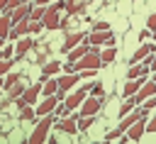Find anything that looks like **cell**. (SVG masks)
Segmentation results:
<instances>
[{
	"instance_id": "1",
	"label": "cell",
	"mask_w": 156,
	"mask_h": 144,
	"mask_svg": "<svg viewBox=\"0 0 156 144\" xmlns=\"http://www.w3.org/2000/svg\"><path fill=\"white\" fill-rule=\"evenodd\" d=\"M73 63H76V71H85V68H100V66H102V56H100V49H98L95 44H90V51H88L83 59L73 61Z\"/></svg>"
},
{
	"instance_id": "2",
	"label": "cell",
	"mask_w": 156,
	"mask_h": 144,
	"mask_svg": "<svg viewBox=\"0 0 156 144\" xmlns=\"http://www.w3.org/2000/svg\"><path fill=\"white\" fill-rule=\"evenodd\" d=\"M54 122H56V117H54V115H44V117H41V122L37 124V129L29 134V142H32V144L44 142V139H46V132H49V127H51Z\"/></svg>"
},
{
	"instance_id": "3",
	"label": "cell",
	"mask_w": 156,
	"mask_h": 144,
	"mask_svg": "<svg viewBox=\"0 0 156 144\" xmlns=\"http://www.w3.org/2000/svg\"><path fill=\"white\" fill-rule=\"evenodd\" d=\"M88 41L95 44V46H100V44L115 46V32H110V29H93L90 37H88Z\"/></svg>"
},
{
	"instance_id": "4",
	"label": "cell",
	"mask_w": 156,
	"mask_h": 144,
	"mask_svg": "<svg viewBox=\"0 0 156 144\" xmlns=\"http://www.w3.org/2000/svg\"><path fill=\"white\" fill-rule=\"evenodd\" d=\"M100 103H102V98H95V95L85 98V100H83V105H80V110H78V115H73V117H76V120H78V117H83V115L95 117V115L100 112Z\"/></svg>"
},
{
	"instance_id": "5",
	"label": "cell",
	"mask_w": 156,
	"mask_h": 144,
	"mask_svg": "<svg viewBox=\"0 0 156 144\" xmlns=\"http://www.w3.org/2000/svg\"><path fill=\"white\" fill-rule=\"evenodd\" d=\"M88 93H90V85H83L80 90H76V93H71V95L66 98V105H68L71 110H76V107H80V105H83V100L88 98Z\"/></svg>"
},
{
	"instance_id": "6",
	"label": "cell",
	"mask_w": 156,
	"mask_h": 144,
	"mask_svg": "<svg viewBox=\"0 0 156 144\" xmlns=\"http://www.w3.org/2000/svg\"><path fill=\"white\" fill-rule=\"evenodd\" d=\"M151 54H156V44H141L134 54H132V59H129V66L132 63H139V61H144L146 56H151Z\"/></svg>"
},
{
	"instance_id": "7",
	"label": "cell",
	"mask_w": 156,
	"mask_h": 144,
	"mask_svg": "<svg viewBox=\"0 0 156 144\" xmlns=\"http://www.w3.org/2000/svg\"><path fill=\"white\" fill-rule=\"evenodd\" d=\"M144 132H146V117H139V120L127 129V137H129L132 142H139V139L144 137Z\"/></svg>"
},
{
	"instance_id": "8",
	"label": "cell",
	"mask_w": 156,
	"mask_h": 144,
	"mask_svg": "<svg viewBox=\"0 0 156 144\" xmlns=\"http://www.w3.org/2000/svg\"><path fill=\"white\" fill-rule=\"evenodd\" d=\"M151 95H156V81L151 78V81H146L139 90H136V95H134V100H136V105L139 103H144L146 98H151Z\"/></svg>"
},
{
	"instance_id": "9",
	"label": "cell",
	"mask_w": 156,
	"mask_h": 144,
	"mask_svg": "<svg viewBox=\"0 0 156 144\" xmlns=\"http://www.w3.org/2000/svg\"><path fill=\"white\" fill-rule=\"evenodd\" d=\"M61 100H58V95H46V100L37 107V115L39 117H44V115H51L54 110H56V105H58Z\"/></svg>"
},
{
	"instance_id": "10",
	"label": "cell",
	"mask_w": 156,
	"mask_h": 144,
	"mask_svg": "<svg viewBox=\"0 0 156 144\" xmlns=\"http://www.w3.org/2000/svg\"><path fill=\"white\" fill-rule=\"evenodd\" d=\"M144 78H146V76H139V78H129V81L124 83V88H122V95H124V98H132V95H136V90L144 85Z\"/></svg>"
},
{
	"instance_id": "11",
	"label": "cell",
	"mask_w": 156,
	"mask_h": 144,
	"mask_svg": "<svg viewBox=\"0 0 156 144\" xmlns=\"http://www.w3.org/2000/svg\"><path fill=\"white\" fill-rule=\"evenodd\" d=\"M29 15H32V5L29 2H20L15 7V12H12V24H17L22 20H29Z\"/></svg>"
},
{
	"instance_id": "12",
	"label": "cell",
	"mask_w": 156,
	"mask_h": 144,
	"mask_svg": "<svg viewBox=\"0 0 156 144\" xmlns=\"http://www.w3.org/2000/svg\"><path fill=\"white\" fill-rule=\"evenodd\" d=\"M80 41H85V34L83 32H68V37H66V41H63V46H61V51H71L73 46H78Z\"/></svg>"
},
{
	"instance_id": "13",
	"label": "cell",
	"mask_w": 156,
	"mask_h": 144,
	"mask_svg": "<svg viewBox=\"0 0 156 144\" xmlns=\"http://www.w3.org/2000/svg\"><path fill=\"white\" fill-rule=\"evenodd\" d=\"M139 117H146V115H144L141 110H139V112H136V110H132V112H127V115H124V117L119 120V124H117V127H119L122 132H127V129H129V127H132V124H134V122H136Z\"/></svg>"
},
{
	"instance_id": "14",
	"label": "cell",
	"mask_w": 156,
	"mask_h": 144,
	"mask_svg": "<svg viewBox=\"0 0 156 144\" xmlns=\"http://www.w3.org/2000/svg\"><path fill=\"white\" fill-rule=\"evenodd\" d=\"M44 29H58L61 27V20H58V12L56 10H49L46 7V15H44Z\"/></svg>"
},
{
	"instance_id": "15",
	"label": "cell",
	"mask_w": 156,
	"mask_h": 144,
	"mask_svg": "<svg viewBox=\"0 0 156 144\" xmlns=\"http://www.w3.org/2000/svg\"><path fill=\"white\" fill-rule=\"evenodd\" d=\"M29 32V20H22V22H17V24H12V29H10V34H7V39H20V37H24Z\"/></svg>"
},
{
	"instance_id": "16",
	"label": "cell",
	"mask_w": 156,
	"mask_h": 144,
	"mask_svg": "<svg viewBox=\"0 0 156 144\" xmlns=\"http://www.w3.org/2000/svg\"><path fill=\"white\" fill-rule=\"evenodd\" d=\"M58 129H63L66 134H76L80 127H78V120L76 117H61L58 120Z\"/></svg>"
},
{
	"instance_id": "17",
	"label": "cell",
	"mask_w": 156,
	"mask_h": 144,
	"mask_svg": "<svg viewBox=\"0 0 156 144\" xmlns=\"http://www.w3.org/2000/svg\"><path fill=\"white\" fill-rule=\"evenodd\" d=\"M34 46V41L32 39H27V37H20L17 39V46H15V56L17 59H22V56H27V51Z\"/></svg>"
},
{
	"instance_id": "18",
	"label": "cell",
	"mask_w": 156,
	"mask_h": 144,
	"mask_svg": "<svg viewBox=\"0 0 156 144\" xmlns=\"http://www.w3.org/2000/svg\"><path fill=\"white\" fill-rule=\"evenodd\" d=\"M76 83H78V73H66V76L58 78V90H68V88H73Z\"/></svg>"
},
{
	"instance_id": "19",
	"label": "cell",
	"mask_w": 156,
	"mask_h": 144,
	"mask_svg": "<svg viewBox=\"0 0 156 144\" xmlns=\"http://www.w3.org/2000/svg\"><path fill=\"white\" fill-rule=\"evenodd\" d=\"M39 93H41V85L37 83V85H32V88H27V90L22 93V100H24L27 105H32V103H34V100L39 98Z\"/></svg>"
},
{
	"instance_id": "20",
	"label": "cell",
	"mask_w": 156,
	"mask_h": 144,
	"mask_svg": "<svg viewBox=\"0 0 156 144\" xmlns=\"http://www.w3.org/2000/svg\"><path fill=\"white\" fill-rule=\"evenodd\" d=\"M10 29H12V15H5V12H0V37H5V39H7Z\"/></svg>"
},
{
	"instance_id": "21",
	"label": "cell",
	"mask_w": 156,
	"mask_h": 144,
	"mask_svg": "<svg viewBox=\"0 0 156 144\" xmlns=\"http://www.w3.org/2000/svg\"><path fill=\"white\" fill-rule=\"evenodd\" d=\"M63 66L58 63V61H49L46 66H44V71H41V78H46V76H54V73H58Z\"/></svg>"
},
{
	"instance_id": "22",
	"label": "cell",
	"mask_w": 156,
	"mask_h": 144,
	"mask_svg": "<svg viewBox=\"0 0 156 144\" xmlns=\"http://www.w3.org/2000/svg\"><path fill=\"white\" fill-rule=\"evenodd\" d=\"M58 93V81H46L41 85V95H56Z\"/></svg>"
},
{
	"instance_id": "23",
	"label": "cell",
	"mask_w": 156,
	"mask_h": 144,
	"mask_svg": "<svg viewBox=\"0 0 156 144\" xmlns=\"http://www.w3.org/2000/svg\"><path fill=\"white\" fill-rule=\"evenodd\" d=\"M134 107H136V100H134V95H132V98H127V100L122 103V107H119V117H124V115L132 112Z\"/></svg>"
},
{
	"instance_id": "24",
	"label": "cell",
	"mask_w": 156,
	"mask_h": 144,
	"mask_svg": "<svg viewBox=\"0 0 156 144\" xmlns=\"http://www.w3.org/2000/svg\"><path fill=\"white\" fill-rule=\"evenodd\" d=\"M100 56H102V63H110L115 56H117V49L115 46H107V49H100Z\"/></svg>"
},
{
	"instance_id": "25",
	"label": "cell",
	"mask_w": 156,
	"mask_h": 144,
	"mask_svg": "<svg viewBox=\"0 0 156 144\" xmlns=\"http://www.w3.org/2000/svg\"><path fill=\"white\" fill-rule=\"evenodd\" d=\"M24 90H27V88H22V83H15V85L7 90V95H10L12 100H17V98H22V93H24Z\"/></svg>"
},
{
	"instance_id": "26",
	"label": "cell",
	"mask_w": 156,
	"mask_h": 144,
	"mask_svg": "<svg viewBox=\"0 0 156 144\" xmlns=\"http://www.w3.org/2000/svg\"><path fill=\"white\" fill-rule=\"evenodd\" d=\"M44 15H46V7H44V5H37V7H32L29 20H44Z\"/></svg>"
},
{
	"instance_id": "27",
	"label": "cell",
	"mask_w": 156,
	"mask_h": 144,
	"mask_svg": "<svg viewBox=\"0 0 156 144\" xmlns=\"http://www.w3.org/2000/svg\"><path fill=\"white\" fill-rule=\"evenodd\" d=\"M15 83H20V73H7V78H5V83H2V88L5 90H10Z\"/></svg>"
},
{
	"instance_id": "28",
	"label": "cell",
	"mask_w": 156,
	"mask_h": 144,
	"mask_svg": "<svg viewBox=\"0 0 156 144\" xmlns=\"http://www.w3.org/2000/svg\"><path fill=\"white\" fill-rule=\"evenodd\" d=\"M90 95H95V98H105V88H102L100 81H98V83H90Z\"/></svg>"
},
{
	"instance_id": "29",
	"label": "cell",
	"mask_w": 156,
	"mask_h": 144,
	"mask_svg": "<svg viewBox=\"0 0 156 144\" xmlns=\"http://www.w3.org/2000/svg\"><path fill=\"white\" fill-rule=\"evenodd\" d=\"M54 112H56V117H68V115H71V107H68L66 103H58Z\"/></svg>"
},
{
	"instance_id": "30",
	"label": "cell",
	"mask_w": 156,
	"mask_h": 144,
	"mask_svg": "<svg viewBox=\"0 0 156 144\" xmlns=\"http://www.w3.org/2000/svg\"><path fill=\"white\" fill-rule=\"evenodd\" d=\"M41 29H44V22H41V20H29V32L39 34Z\"/></svg>"
},
{
	"instance_id": "31",
	"label": "cell",
	"mask_w": 156,
	"mask_h": 144,
	"mask_svg": "<svg viewBox=\"0 0 156 144\" xmlns=\"http://www.w3.org/2000/svg\"><path fill=\"white\" fill-rule=\"evenodd\" d=\"M34 112H37V110H32L29 105L20 107V117H22V120H32V117H34Z\"/></svg>"
},
{
	"instance_id": "32",
	"label": "cell",
	"mask_w": 156,
	"mask_h": 144,
	"mask_svg": "<svg viewBox=\"0 0 156 144\" xmlns=\"http://www.w3.org/2000/svg\"><path fill=\"white\" fill-rule=\"evenodd\" d=\"M12 54H15V46H0V59H12Z\"/></svg>"
},
{
	"instance_id": "33",
	"label": "cell",
	"mask_w": 156,
	"mask_h": 144,
	"mask_svg": "<svg viewBox=\"0 0 156 144\" xmlns=\"http://www.w3.org/2000/svg\"><path fill=\"white\" fill-rule=\"evenodd\" d=\"M66 10H68L71 15H76V12L80 10V2H76V0H68V2H66Z\"/></svg>"
},
{
	"instance_id": "34",
	"label": "cell",
	"mask_w": 156,
	"mask_h": 144,
	"mask_svg": "<svg viewBox=\"0 0 156 144\" xmlns=\"http://www.w3.org/2000/svg\"><path fill=\"white\" fill-rule=\"evenodd\" d=\"M141 107H144V110H154V107H156V95H151V98H146Z\"/></svg>"
},
{
	"instance_id": "35",
	"label": "cell",
	"mask_w": 156,
	"mask_h": 144,
	"mask_svg": "<svg viewBox=\"0 0 156 144\" xmlns=\"http://www.w3.org/2000/svg\"><path fill=\"white\" fill-rule=\"evenodd\" d=\"M146 27H149L151 32H156V12H151V15L146 17Z\"/></svg>"
},
{
	"instance_id": "36",
	"label": "cell",
	"mask_w": 156,
	"mask_h": 144,
	"mask_svg": "<svg viewBox=\"0 0 156 144\" xmlns=\"http://www.w3.org/2000/svg\"><path fill=\"white\" fill-rule=\"evenodd\" d=\"M119 137H122V129L117 127V129H112V132H107V137H105V139H107V142H112V139H119Z\"/></svg>"
},
{
	"instance_id": "37",
	"label": "cell",
	"mask_w": 156,
	"mask_h": 144,
	"mask_svg": "<svg viewBox=\"0 0 156 144\" xmlns=\"http://www.w3.org/2000/svg\"><path fill=\"white\" fill-rule=\"evenodd\" d=\"M7 71H10V61L7 59H0V76H5Z\"/></svg>"
},
{
	"instance_id": "38",
	"label": "cell",
	"mask_w": 156,
	"mask_h": 144,
	"mask_svg": "<svg viewBox=\"0 0 156 144\" xmlns=\"http://www.w3.org/2000/svg\"><path fill=\"white\" fill-rule=\"evenodd\" d=\"M10 2H12V0H0V12H5V15H12V12H10Z\"/></svg>"
},
{
	"instance_id": "39",
	"label": "cell",
	"mask_w": 156,
	"mask_h": 144,
	"mask_svg": "<svg viewBox=\"0 0 156 144\" xmlns=\"http://www.w3.org/2000/svg\"><path fill=\"white\" fill-rule=\"evenodd\" d=\"M146 132H156V117H151V120L146 122Z\"/></svg>"
},
{
	"instance_id": "40",
	"label": "cell",
	"mask_w": 156,
	"mask_h": 144,
	"mask_svg": "<svg viewBox=\"0 0 156 144\" xmlns=\"http://www.w3.org/2000/svg\"><path fill=\"white\" fill-rule=\"evenodd\" d=\"M93 29H110V24H107V22H95Z\"/></svg>"
},
{
	"instance_id": "41",
	"label": "cell",
	"mask_w": 156,
	"mask_h": 144,
	"mask_svg": "<svg viewBox=\"0 0 156 144\" xmlns=\"http://www.w3.org/2000/svg\"><path fill=\"white\" fill-rule=\"evenodd\" d=\"M98 73V68H85V71H80V76H95Z\"/></svg>"
},
{
	"instance_id": "42",
	"label": "cell",
	"mask_w": 156,
	"mask_h": 144,
	"mask_svg": "<svg viewBox=\"0 0 156 144\" xmlns=\"http://www.w3.org/2000/svg\"><path fill=\"white\" fill-rule=\"evenodd\" d=\"M149 32H151L149 27H146V29H141V32H139V39H146V37H149Z\"/></svg>"
},
{
	"instance_id": "43",
	"label": "cell",
	"mask_w": 156,
	"mask_h": 144,
	"mask_svg": "<svg viewBox=\"0 0 156 144\" xmlns=\"http://www.w3.org/2000/svg\"><path fill=\"white\" fill-rule=\"evenodd\" d=\"M34 2H37V5H46L49 0H34Z\"/></svg>"
},
{
	"instance_id": "44",
	"label": "cell",
	"mask_w": 156,
	"mask_h": 144,
	"mask_svg": "<svg viewBox=\"0 0 156 144\" xmlns=\"http://www.w3.org/2000/svg\"><path fill=\"white\" fill-rule=\"evenodd\" d=\"M151 71H156V54H154V63H151Z\"/></svg>"
},
{
	"instance_id": "45",
	"label": "cell",
	"mask_w": 156,
	"mask_h": 144,
	"mask_svg": "<svg viewBox=\"0 0 156 144\" xmlns=\"http://www.w3.org/2000/svg\"><path fill=\"white\" fill-rule=\"evenodd\" d=\"M154 41H156V32H154Z\"/></svg>"
},
{
	"instance_id": "46",
	"label": "cell",
	"mask_w": 156,
	"mask_h": 144,
	"mask_svg": "<svg viewBox=\"0 0 156 144\" xmlns=\"http://www.w3.org/2000/svg\"><path fill=\"white\" fill-rule=\"evenodd\" d=\"M20 2H29V0H20Z\"/></svg>"
},
{
	"instance_id": "47",
	"label": "cell",
	"mask_w": 156,
	"mask_h": 144,
	"mask_svg": "<svg viewBox=\"0 0 156 144\" xmlns=\"http://www.w3.org/2000/svg\"><path fill=\"white\" fill-rule=\"evenodd\" d=\"M154 81H156V73H154Z\"/></svg>"
}]
</instances>
